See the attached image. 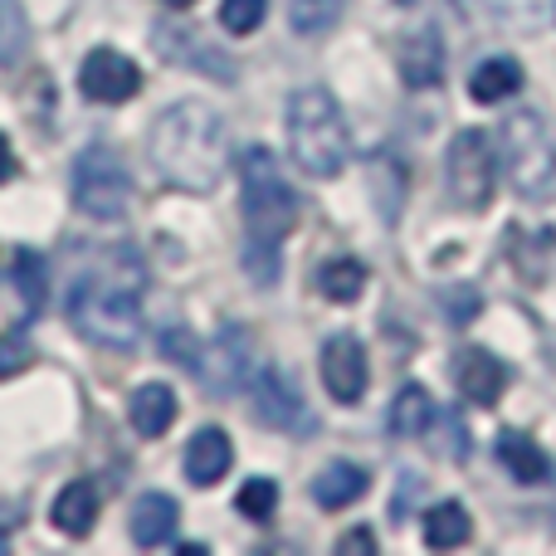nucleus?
<instances>
[{
    "label": "nucleus",
    "instance_id": "f257e3e1",
    "mask_svg": "<svg viewBox=\"0 0 556 556\" xmlns=\"http://www.w3.org/2000/svg\"><path fill=\"white\" fill-rule=\"evenodd\" d=\"M147 152H152V166L166 186L211 195L225 176V162H230V132H225V117L211 103L186 98V103H172L152 123Z\"/></svg>",
    "mask_w": 556,
    "mask_h": 556
},
{
    "label": "nucleus",
    "instance_id": "f03ea898",
    "mask_svg": "<svg viewBox=\"0 0 556 556\" xmlns=\"http://www.w3.org/2000/svg\"><path fill=\"white\" fill-rule=\"evenodd\" d=\"M244 181V230H250V250H244V269L260 283L278 278V250L298 225V195L288 191L283 172L274 166V152L250 147L240 162Z\"/></svg>",
    "mask_w": 556,
    "mask_h": 556
},
{
    "label": "nucleus",
    "instance_id": "7ed1b4c3",
    "mask_svg": "<svg viewBox=\"0 0 556 556\" xmlns=\"http://www.w3.org/2000/svg\"><path fill=\"white\" fill-rule=\"evenodd\" d=\"M68 317L93 346L132 352L142 337V303H137V274L127 278H78L68 293Z\"/></svg>",
    "mask_w": 556,
    "mask_h": 556
},
{
    "label": "nucleus",
    "instance_id": "20e7f679",
    "mask_svg": "<svg viewBox=\"0 0 556 556\" xmlns=\"http://www.w3.org/2000/svg\"><path fill=\"white\" fill-rule=\"evenodd\" d=\"M288 147L313 181H332L346 166L352 142H346V123L327 88H298L288 98Z\"/></svg>",
    "mask_w": 556,
    "mask_h": 556
},
{
    "label": "nucleus",
    "instance_id": "39448f33",
    "mask_svg": "<svg viewBox=\"0 0 556 556\" xmlns=\"http://www.w3.org/2000/svg\"><path fill=\"white\" fill-rule=\"evenodd\" d=\"M498 152L518 195H547L556 181V142L538 113H513L498 127Z\"/></svg>",
    "mask_w": 556,
    "mask_h": 556
},
{
    "label": "nucleus",
    "instance_id": "423d86ee",
    "mask_svg": "<svg viewBox=\"0 0 556 556\" xmlns=\"http://www.w3.org/2000/svg\"><path fill=\"white\" fill-rule=\"evenodd\" d=\"M127 201H132V176H127L123 156L103 142L78 152V162H74V205L78 211H84L88 220H123Z\"/></svg>",
    "mask_w": 556,
    "mask_h": 556
},
{
    "label": "nucleus",
    "instance_id": "0eeeda50",
    "mask_svg": "<svg viewBox=\"0 0 556 556\" xmlns=\"http://www.w3.org/2000/svg\"><path fill=\"white\" fill-rule=\"evenodd\" d=\"M444 181H450L454 205H464V211H483L493 201L498 166H493V142L479 127H464L450 142V152H444Z\"/></svg>",
    "mask_w": 556,
    "mask_h": 556
},
{
    "label": "nucleus",
    "instance_id": "6e6552de",
    "mask_svg": "<svg viewBox=\"0 0 556 556\" xmlns=\"http://www.w3.org/2000/svg\"><path fill=\"white\" fill-rule=\"evenodd\" d=\"M78 88H84L88 103H127L142 88V68L123 49H93L78 68Z\"/></svg>",
    "mask_w": 556,
    "mask_h": 556
},
{
    "label": "nucleus",
    "instance_id": "1a4fd4ad",
    "mask_svg": "<svg viewBox=\"0 0 556 556\" xmlns=\"http://www.w3.org/2000/svg\"><path fill=\"white\" fill-rule=\"evenodd\" d=\"M366 381H371V366H366V352L356 337H332L323 346V386L337 405H356L366 395Z\"/></svg>",
    "mask_w": 556,
    "mask_h": 556
},
{
    "label": "nucleus",
    "instance_id": "9d476101",
    "mask_svg": "<svg viewBox=\"0 0 556 556\" xmlns=\"http://www.w3.org/2000/svg\"><path fill=\"white\" fill-rule=\"evenodd\" d=\"M254 415L274 430H313V415L303 405V391L288 381L283 371H260L254 376Z\"/></svg>",
    "mask_w": 556,
    "mask_h": 556
},
{
    "label": "nucleus",
    "instance_id": "9b49d317",
    "mask_svg": "<svg viewBox=\"0 0 556 556\" xmlns=\"http://www.w3.org/2000/svg\"><path fill=\"white\" fill-rule=\"evenodd\" d=\"M211 362L220 366V371L205 376V386H211V391H240V386L254 376V346H250V332H244L240 323H230L220 337H215Z\"/></svg>",
    "mask_w": 556,
    "mask_h": 556
},
{
    "label": "nucleus",
    "instance_id": "f8f14e48",
    "mask_svg": "<svg viewBox=\"0 0 556 556\" xmlns=\"http://www.w3.org/2000/svg\"><path fill=\"white\" fill-rule=\"evenodd\" d=\"M230 464H235V444H230V434L215 430V425L195 430V440L186 444V479H191L195 489L220 483L225 473H230Z\"/></svg>",
    "mask_w": 556,
    "mask_h": 556
},
{
    "label": "nucleus",
    "instance_id": "ddd939ff",
    "mask_svg": "<svg viewBox=\"0 0 556 556\" xmlns=\"http://www.w3.org/2000/svg\"><path fill=\"white\" fill-rule=\"evenodd\" d=\"M127 420L142 440H162L166 430L176 425V391L162 381H147L132 391V405H127Z\"/></svg>",
    "mask_w": 556,
    "mask_h": 556
},
{
    "label": "nucleus",
    "instance_id": "4468645a",
    "mask_svg": "<svg viewBox=\"0 0 556 556\" xmlns=\"http://www.w3.org/2000/svg\"><path fill=\"white\" fill-rule=\"evenodd\" d=\"M454 381H459V395L473 405H493L503 391H508V366L493 362L489 352H464L459 356V371H454Z\"/></svg>",
    "mask_w": 556,
    "mask_h": 556
},
{
    "label": "nucleus",
    "instance_id": "2eb2a0df",
    "mask_svg": "<svg viewBox=\"0 0 556 556\" xmlns=\"http://www.w3.org/2000/svg\"><path fill=\"white\" fill-rule=\"evenodd\" d=\"M93 522H98V483L93 479L64 483V493L54 498V528L64 538H88Z\"/></svg>",
    "mask_w": 556,
    "mask_h": 556
},
{
    "label": "nucleus",
    "instance_id": "dca6fc26",
    "mask_svg": "<svg viewBox=\"0 0 556 556\" xmlns=\"http://www.w3.org/2000/svg\"><path fill=\"white\" fill-rule=\"evenodd\" d=\"M176 503L166 498V493H142L132 508V542L137 547H162L166 538L176 532Z\"/></svg>",
    "mask_w": 556,
    "mask_h": 556
},
{
    "label": "nucleus",
    "instance_id": "f3484780",
    "mask_svg": "<svg viewBox=\"0 0 556 556\" xmlns=\"http://www.w3.org/2000/svg\"><path fill=\"white\" fill-rule=\"evenodd\" d=\"M401 74L410 88H434L444 74V49H440V35L434 29H420L415 39H405L401 49Z\"/></svg>",
    "mask_w": 556,
    "mask_h": 556
},
{
    "label": "nucleus",
    "instance_id": "a211bd4d",
    "mask_svg": "<svg viewBox=\"0 0 556 556\" xmlns=\"http://www.w3.org/2000/svg\"><path fill=\"white\" fill-rule=\"evenodd\" d=\"M366 489H371V479H366V469H356V464H327L313 479V498L323 503V508H352L356 498H366Z\"/></svg>",
    "mask_w": 556,
    "mask_h": 556
},
{
    "label": "nucleus",
    "instance_id": "6ab92c4d",
    "mask_svg": "<svg viewBox=\"0 0 556 556\" xmlns=\"http://www.w3.org/2000/svg\"><path fill=\"white\" fill-rule=\"evenodd\" d=\"M479 5L513 35H538L556 20V0H479Z\"/></svg>",
    "mask_w": 556,
    "mask_h": 556
},
{
    "label": "nucleus",
    "instance_id": "aec40b11",
    "mask_svg": "<svg viewBox=\"0 0 556 556\" xmlns=\"http://www.w3.org/2000/svg\"><path fill=\"white\" fill-rule=\"evenodd\" d=\"M469 538H473V522L464 503H440V508L425 513V547L450 552V547H464Z\"/></svg>",
    "mask_w": 556,
    "mask_h": 556
},
{
    "label": "nucleus",
    "instance_id": "412c9836",
    "mask_svg": "<svg viewBox=\"0 0 556 556\" xmlns=\"http://www.w3.org/2000/svg\"><path fill=\"white\" fill-rule=\"evenodd\" d=\"M518 88H522V68L513 64V59H483L469 78L473 103H503V98H513Z\"/></svg>",
    "mask_w": 556,
    "mask_h": 556
},
{
    "label": "nucleus",
    "instance_id": "4be33fe9",
    "mask_svg": "<svg viewBox=\"0 0 556 556\" xmlns=\"http://www.w3.org/2000/svg\"><path fill=\"white\" fill-rule=\"evenodd\" d=\"M498 459L508 464V473L518 483H542L547 479V454H542L538 444H532L528 434H518V430H508L498 440Z\"/></svg>",
    "mask_w": 556,
    "mask_h": 556
},
{
    "label": "nucleus",
    "instance_id": "5701e85b",
    "mask_svg": "<svg viewBox=\"0 0 556 556\" xmlns=\"http://www.w3.org/2000/svg\"><path fill=\"white\" fill-rule=\"evenodd\" d=\"M434 420V401L425 386H405L401 395H395L391 405V434H401V440H415V434H425V425Z\"/></svg>",
    "mask_w": 556,
    "mask_h": 556
},
{
    "label": "nucleus",
    "instance_id": "b1692460",
    "mask_svg": "<svg viewBox=\"0 0 556 556\" xmlns=\"http://www.w3.org/2000/svg\"><path fill=\"white\" fill-rule=\"evenodd\" d=\"M317 288H323L327 303H356L366 293V269L356 260H332L317 274Z\"/></svg>",
    "mask_w": 556,
    "mask_h": 556
},
{
    "label": "nucleus",
    "instance_id": "393cba45",
    "mask_svg": "<svg viewBox=\"0 0 556 556\" xmlns=\"http://www.w3.org/2000/svg\"><path fill=\"white\" fill-rule=\"evenodd\" d=\"M342 20V0H293L288 5V25L298 35H327Z\"/></svg>",
    "mask_w": 556,
    "mask_h": 556
},
{
    "label": "nucleus",
    "instance_id": "a878e982",
    "mask_svg": "<svg viewBox=\"0 0 556 556\" xmlns=\"http://www.w3.org/2000/svg\"><path fill=\"white\" fill-rule=\"evenodd\" d=\"M29 45V25H25V10L20 0H0V68L15 64Z\"/></svg>",
    "mask_w": 556,
    "mask_h": 556
},
{
    "label": "nucleus",
    "instance_id": "bb28decb",
    "mask_svg": "<svg viewBox=\"0 0 556 556\" xmlns=\"http://www.w3.org/2000/svg\"><path fill=\"white\" fill-rule=\"evenodd\" d=\"M235 508H240V518H250V522H269L274 508H278L274 479H250L240 493H235Z\"/></svg>",
    "mask_w": 556,
    "mask_h": 556
},
{
    "label": "nucleus",
    "instance_id": "cd10ccee",
    "mask_svg": "<svg viewBox=\"0 0 556 556\" xmlns=\"http://www.w3.org/2000/svg\"><path fill=\"white\" fill-rule=\"evenodd\" d=\"M15 283H20V298H25V313L35 317L45 307V264H39V254L29 250L15 254Z\"/></svg>",
    "mask_w": 556,
    "mask_h": 556
},
{
    "label": "nucleus",
    "instance_id": "c85d7f7f",
    "mask_svg": "<svg viewBox=\"0 0 556 556\" xmlns=\"http://www.w3.org/2000/svg\"><path fill=\"white\" fill-rule=\"evenodd\" d=\"M264 15H269V0H225L220 5V25L230 35H254L264 25Z\"/></svg>",
    "mask_w": 556,
    "mask_h": 556
},
{
    "label": "nucleus",
    "instance_id": "c756f323",
    "mask_svg": "<svg viewBox=\"0 0 556 556\" xmlns=\"http://www.w3.org/2000/svg\"><path fill=\"white\" fill-rule=\"evenodd\" d=\"M29 362H35V352H29L25 337H0V381H5V376H20Z\"/></svg>",
    "mask_w": 556,
    "mask_h": 556
},
{
    "label": "nucleus",
    "instance_id": "7c9ffc66",
    "mask_svg": "<svg viewBox=\"0 0 556 556\" xmlns=\"http://www.w3.org/2000/svg\"><path fill=\"white\" fill-rule=\"evenodd\" d=\"M10 176H15V152H10V137L0 132V186H5Z\"/></svg>",
    "mask_w": 556,
    "mask_h": 556
},
{
    "label": "nucleus",
    "instance_id": "2f4dec72",
    "mask_svg": "<svg viewBox=\"0 0 556 556\" xmlns=\"http://www.w3.org/2000/svg\"><path fill=\"white\" fill-rule=\"evenodd\" d=\"M342 552H376V538H371V532H346Z\"/></svg>",
    "mask_w": 556,
    "mask_h": 556
},
{
    "label": "nucleus",
    "instance_id": "473e14b6",
    "mask_svg": "<svg viewBox=\"0 0 556 556\" xmlns=\"http://www.w3.org/2000/svg\"><path fill=\"white\" fill-rule=\"evenodd\" d=\"M162 5H172V10H191L195 0H162Z\"/></svg>",
    "mask_w": 556,
    "mask_h": 556
},
{
    "label": "nucleus",
    "instance_id": "72a5a7b5",
    "mask_svg": "<svg viewBox=\"0 0 556 556\" xmlns=\"http://www.w3.org/2000/svg\"><path fill=\"white\" fill-rule=\"evenodd\" d=\"M10 547V538H5V532H0V552H5Z\"/></svg>",
    "mask_w": 556,
    "mask_h": 556
}]
</instances>
